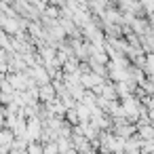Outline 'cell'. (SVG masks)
<instances>
[{
    "mask_svg": "<svg viewBox=\"0 0 154 154\" xmlns=\"http://www.w3.org/2000/svg\"><path fill=\"white\" fill-rule=\"evenodd\" d=\"M28 150H30V152H28V154H45V152H42V150H40V146H36V143H34V146H30V148H28Z\"/></svg>",
    "mask_w": 154,
    "mask_h": 154,
    "instance_id": "1",
    "label": "cell"
},
{
    "mask_svg": "<svg viewBox=\"0 0 154 154\" xmlns=\"http://www.w3.org/2000/svg\"><path fill=\"white\" fill-rule=\"evenodd\" d=\"M40 93H42V97H51V95H53V89H51V87H42Z\"/></svg>",
    "mask_w": 154,
    "mask_h": 154,
    "instance_id": "2",
    "label": "cell"
}]
</instances>
